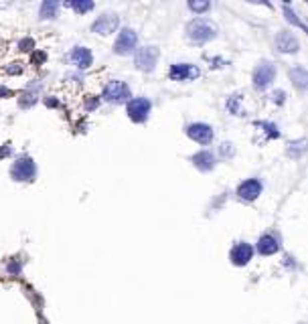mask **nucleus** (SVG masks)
Returning <instances> with one entry per match:
<instances>
[{
  "mask_svg": "<svg viewBox=\"0 0 308 324\" xmlns=\"http://www.w3.org/2000/svg\"><path fill=\"white\" fill-rule=\"evenodd\" d=\"M187 37L193 43H207L217 37V25L209 19H195L187 25Z\"/></svg>",
  "mask_w": 308,
  "mask_h": 324,
  "instance_id": "nucleus-1",
  "label": "nucleus"
},
{
  "mask_svg": "<svg viewBox=\"0 0 308 324\" xmlns=\"http://www.w3.org/2000/svg\"><path fill=\"white\" fill-rule=\"evenodd\" d=\"M11 177L19 183H31L37 177V165L31 156H19L13 167H11Z\"/></svg>",
  "mask_w": 308,
  "mask_h": 324,
  "instance_id": "nucleus-2",
  "label": "nucleus"
},
{
  "mask_svg": "<svg viewBox=\"0 0 308 324\" xmlns=\"http://www.w3.org/2000/svg\"><path fill=\"white\" fill-rule=\"evenodd\" d=\"M101 97L110 103H126L130 99V87L126 81H120V79H114L110 81L106 87H104V93Z\"/></svg>",
  "mask_w": 308,
  "mask_h": 324,
  "instance_id": "nucleus-3",
  "label": "nucleus"
},
{
  "mask_svg": "<svg viewBox=\"0 0 308 324\" xmlns=\"http://www.w3.org/2000/svg\"><path fill=\"white\" fill-rule=\"evenodd\" d=\"M128 118L136 124H142L148 120L150 116V110H152V101L148 97H134V99H128Z\"/></svg>",
  "mask_w": 308,
  "mask_h": 324,
  "instance_id": "nucleus-4",
  "label": "nucleus"
},
{
  "mask_svg": "<svg viewBox=\"0 0 308 324\" xmlns=\"http://www.w3.org/2000/svg\"><path fill=\"white\" fill-rule=\"evenodd\" d=\"M159 55H161V51H159V47H154V45L138 49V53H136V67L140 71H144V73H152L154 67H157V63H159Z\"/></svg>",
  "mask_w": 308,
  "mask_h": 324,
  "instance_id": "nucleus-5",
  "label": "nucleus"
},
{
  "mask_svg": "<svg viewBox=\"0 0 308 324\" xmlns=\"http://www.w3.org/2000/svg\"><path fill=\"white\" fill-rule=\"evenodd\" d=\"M274 79H276V65H272L270 61H262L253 71V87L264 91L272 85Z\"/></svg>",
  "mask_w": 308,
  "mask_h": 324,
  "instance_id": "nucleus-6",
  "label": "nucleus"
},
{
  "mask_svg": "<svg viewBox=\"0 0 308 324\" xmlns=\"http://www.w3.org/2000/svg\"><path fill=\"white\" fill-rule=\"evenodd\" d=\"M136 45H138V35L132 29H122L118 39H116V43H114V53L126 57L136 49Z\"/></svg>",
  "mask_w": 308,
  "mask_h": 324,
  "instance_id": "nucleus-7",
  "label": "nucleus"
},
{
  "mask_svg": "<svg viewBox=\"0 0 308 324\" xmlns=\"http://www.w3.org/2000/svg\"><path fill=\"white\" fill-rule=\"evenodd\" d=\"M187 136L203 146L211 144L213 138H215V130L209 126V124H203V122H195V124H189L187 126Z\"/></svg>",
  "mask_w": 308,
  "mask_h": 324,
  "instance_id": "nucleus-8",
  "label": "nucleus"
},
{
  "mask_svg": "<svg viewBox=\"0 0 308 324\" xmlns=\"http://www.w3.org/2000/svg\"><path fill=\"white\" fill-rule=\"evenodd\" d=\"M201 75V69L191 63H175L169 71V77L173 81H193Z\"/></svg>",
  "mask_w": 308,
  "mask_h": 324,
  "instance_id": "nucleus-9",
  "label": "nucleus"
},
{
  "mask_svg": "<svg viewBox=\"0 0 308 324\" xmlns=\"http://www.w3.org/2000/svg\"><path fill=\"white\" fill-rule=\"evenodd\" d=\"M251 257H253V247H251L249 243H245V241L235 243V245L231 247V251H229V259H231V263H233V265H237V267L247 265V263L251 261Z\"/></svg>",
  "mask_w": 308,
  "mask_h": 324,
  "instance_id": "nucleus-10",
  "label": "nucleus"
},
{
  "mask_svg": "<svg viewBox=\"0 0 308 324\" xmlns=\"http://www.w3.org/2000/svg\"><path fill=\"white\" fill-rule=\"evenodd\" d=\"M262 191H264V185H262L260 179H247V181H243V183L237 187V197H239L241 201L251 203V201H255V199L262 195Z\"/></svg>",
  "mask_w": 308,
  "mask_h": 324,
  "instance_id": "nucleus-11",
  "label": "nucleus"
},
{
  "mask_svg": "<svg viewBox=\"0 0 308 324\" xmlns=\"http://www.w3.org/2000/svg\"><path fill=\"white\" fill-rule=\"evenodd\" d=\"M118 25H120V21H118L116 15H101V17L91 25V33L106 37V35H112V33L118 29Z\"/></svg>",
  "mask_w": 308,
  "mask_h": 324,
  "instance_id": "nucleus-12",
  "label": "nucleus"
},
{
  "mask_svg": "<svg viewBox=\"0 0 308 324\" xmlns=\"http://www.w3.org/2000/svg\"><path fill=\"white\" fill-rule=\"evenodd\" d=\"M191 160H193L195 169H199L201 173H211V171H215V167H217V158H215V154H213L211 150H201V152H197Z\"/></svg>",
  "mask_w": 308,
  "mask_h": 324,
  "instance_id": "nucleus-13",
  "label": "nucleus"
},
{
  "mask_svg": "<svg viewBox=\"0 0 308 324\" xmlns=\"http://www.w3.org/2000/svg\"><path fill=\"white\" fill-rule=\"evenodd\" d=\"M276 49H278L280 53H298L300 43H298V39H296L292 33L282 31V33L276 37Z\"/></svg>",
  "mask_w": 308,
  "mask_h": 324,
  "instance_id": "nucleus-14",
  "label": "nucleus"
},
{
  "mask_svg": "<svg viewBox=\"0 0 308 324\" xmlns=\"http://www.w3.org/2000/svg\"><path fill=\"white\" fill-rule=\"evenodd\" d=\"M280 251V239L274 233H264L258 239V253L260 255H274Z\"/></svg>",
  "mask_w": 308,
  "mask_h": 324,
  "instance_id": "nucleus-15",
  "label": "nucleus"
},
{
  "mask_svg": "<svg viewBox=\"0 0 308 324\" xmlns=\"http://www.w3.org/2000/svg\"><path fill=\"white\" fill-rule=\"evenodd\" d=\"M69 57H71L73 65H77L79 69H87L93 63V55H91V51L87 47H75Z\"/></svg>",
  "mask_w": 308,
  "mask_h": 324,
  "instance_id": "nucleus-16",
  "label": "nucleus"
},
{
  "mask_svg": "<svg viewBox=\"0 0 308 324\" xmlns=\"http://www.w3.org/2000/svg\"><path fill=\"white\" fill-rule=\"evenodd\" d=\"M63 0H43V5H41V19L43 21H49V19H55L59 15V7H61Z\"/></svg>",
  "mask_w": 308,
  "mask_h": 324,
  "instance_id": "nucleus-17",
  "label": "nucleus"
},
{
  "mask_svg": "<svg viewBox=\"0 0 308 324\" xmlns=\"http://www.w3.org/2000/svg\"><path fill=\"white\" fill-rule=\"evenodd\" d=\"M290 79L294 81V85L298 87V89H306V85H308V73H306V69L302 67V65H298V67H294L292 71H290Z\"/></svg>",
  "mask_w": 308,
  "mask_h": 324,
  "instance_id": "nucleus-18",
  "label": "nucleus"
},
{
  "mask_svg": "<svg viewBox=\"0 0 308 324\" xmlns=\"http://www.w3.org/2000/svg\"><path fill=\"white\" fill-rule=\"evenodd\" d=\"M241 101H243V95L241 93H233L231 97H227V110L231 116H245L243 107H241Z\"/></svg>",
  "mask_w": 308,
  "mask_h": 324,
  "instance_id": "nucleus-19",
  "label": "nucleus"
},
{
  "mask_svg": "<svg viewBox=\"0 0 308 324\" xmlns=\"http://www.w3.org/2000/svg\"><path fill=\"white\" fill-rule=\"evenodd\" d=\"M65 5L69 9H73L77 15H85V13L93 11V0H65Z\"/></svg>",
  "mask_w": 308,
  "mask_h": 324,
  "instance_id": "nucleus-20",
  "label": "nucleus"
},
{
  "mask_svg": "<svg viewBox=\"0 0 308 324\" xmlns=\"http://www.w3.org/2000/svg\"><path fill=\"white\" fill-rule=\"evenodd\" d=\"M187 5H189V9H191L195 15H203V13L209 11L211 0H187Z\"/></svg>",
  "mask_w": 308,
  "mask_h": 324,
  "instance_id": "nucleus-21",
  "label": "nucleus"
},
{
  "mask_svg": "<svg viewBox=\"0 0 308 324\" xmlns=\"http://www.w3.org/2000/svg\"><path fill=\"white\" fill-rule=\"evenodd\" d=\"M304 150H306V140H296V142H292V144H290L288 154H290V156H294V158H300V156L304 154Z\"/></svg>",
  "mask_w": 308,
  "mask_h": 324,
  "instance_id": "nucleus-22",
  "label": "nucleus"
},
{
  "mask_svg": "<svg viewBox=\"0 0 308 324\" xmlns=\"http://www.w3.org/2000/svg\"><path fill=\"white\" fill-rule=\"evenodd\" d=\"M284 17H286V21H288V23H292L294 27H298V29H306V25L298 19V15H296L290 7H286V9H284Z\"/></svg>",
  "mask_w": 308,
  "mask_h": 324,
  "instance_id": "nucleus-23",
  "label": "nucleus"
},
{
  "mask_svg": "<svg viewBox=\"0 0 308 324\" xmlns=\"http://www.w3.org/2000/svg\"><path fill=\"white\" fill-rule=\"evenodd\" d=\"M255 126H258V128H264L266 134H268V138H280V130H278L276 124H272V122H258Z\"/></svg>",
  "mask_w": 308,
  "mask_h": 324,
  "instance_id": "nucleus-24",
  "label": "nucleus"
},
{
  "mask_svg": "<svg viewBox=\"0 0 308 324\" xmlns=\"http://www.w3.org/2000/svg\"><path fill=\"white\" fill-rule=\"evenodd\" d=\"M233 152H235V150H233V144H231V142H223V144H221V156H223V158H231Z\"/></svg>",
  "mask_w": 308,
  "mask_h": 324,
  "instance_id": "nucleus-25",
  "label": "nucleus"
},
{
  "mask_svg": "<svg viewBox=\"0 0 308 324\" xmlns=\"http://www.w3.org/2000/svg\"><path fill=\"white\" fill-rule=\"evenodd\" d=\"M272 101H274L276 105H282V103L286 101V93H284L282 89H278V91H274V93H272Z\"/></svg>",
  "mask_w": 308,
  "mask_h": 324,
  "instance_id": "nucleus-26",
  "label": "nucleus"
},
{
  "mask_svg": "<svg viewBox=\"0 0 308 324\" xmlns=\"http://www.w3.org/2000/svg\"><path fill=\"white\" fill-rule=\"evenodd\" d=\"M19 47H21V51H35V41L33 39H23L19 43Z\"/></svg>",
  "mask_w": 308,
  "mask_h": 324,
  "instance_id": "nucleus-27",
  "label": "nucleus"
},
{
  "mask_svg": "<svg viewBox=\"0 0 308 324\" xmlns=\"http://www.w3.org/2000/svg\"><path fill=\"white\" fill-rule=\"evenodd\" d=\"M97 105H99V99H97L95 95H87V97H85V107H87L89 112H91V110H95Z\"/></svg>",
  "mask_w": 308,
  "mask_h": 324,
  "instance_id": "nucleus-28",
  "label": "nucleus"
},
{
  "mask_svg": "<svg viewBox=\"0 0 308 324\" xmlns=\"http://www.w3.org/2000/svg\"><path fill=\"white\" fill-rule=\"evenodd\" d=\"M9 154H11V146H9V144H5V148L0 150V158H7Z\"/></svg>",
  "mask_w": 308,
  "mask_h": 324,
  "instance_id": "nucleus-29",
  "label": "nucleus"
},
{
  "mask_svg": "<svg viewBox=\"0 0 308 324\" xmlns=\"http://www.w3.org/2000/svg\"><path fill=\"white\" fill-rule=\"evenodd\" d=\"M15 65H17V67H11V69H9V73H11V75H15V73H21V71H23L21 63H15Z\"/></svg>",
  "mask_w": 308,
  "mask_h": 324,
  "instance_id": "nucleus-30",
  "label": "nucleus"
},
{
  "mask_svg": "<svg viewBox=\"0 0 308 324\" xmlns=\"http://www.w3.org/2000/svg\"><path fill=\"white\" fill-rule=\"evenodd\" d=\"M249 3H253V5H264V7H268V9L272 7V5L268 3V0H249Z\"/></svg>",
  "mask_w": 308,
  "mask_h": 324,
  "instance_id": "nucleus-31",
  "label": "nucleus"
},
{
  "mask_svg": "<svg viewBox=\"0 0 308 324\" xmlns=\"http://www.w3.org/2000/svg\"><path fill=\"white\" fill-rule=\"evenodd\" d=\"M7 95H11V89H7V87H0V97H7Z\"/></svg>",
  "mask_w": 308,
  "mask_h": 324,
  "instance_id": "nucleus-32",
  "label": "nucleus"
},
{
  "mask_svg": "<svg viewBox=\"0 0 308 324\" xmlns=\"http://www.w3.org/2000/svg\"><path fill=\"white\" fill-rule=\"evenodd\" d=\"M35 61H37V63H43V61H45V53H37V55H35Z\"/></svg>",
  "mask_w": 308,
  "mask_h": 324,
  "instance_id": "nucleus-33",
  "label": "nucleus"
},
{
  "mask_svg": "<svg viewBox=\"0 0 308 324\" xmlns=\"http://www.w3.org/2000/svg\"><path fill=\"white\" fill-rule=\"evenodd\" d=\"M47 105H51V107H55V105H57V101H55V99H47Z\"/></svg>",
  "mask_w": 308,
  "mask_h": 324,
  "instance_id": "nucleus-34",
  "label": "nucleus"
},
{
  "mask_svg": "<svg viewBox=\"0 0 308 324\" xmlns=\"http://www.w3.org/2000/svg\"><path fill=\"white\" fill-rule=\"evenodd\" d=\"M282 3H286V5H288V3H290V0H282Z\"/></svg>",
  "mask_w": 308,
  "mask_h": 324,
  "instance_id": "nucleus-35",
  "label": "nucleus"
}]
</instances>
